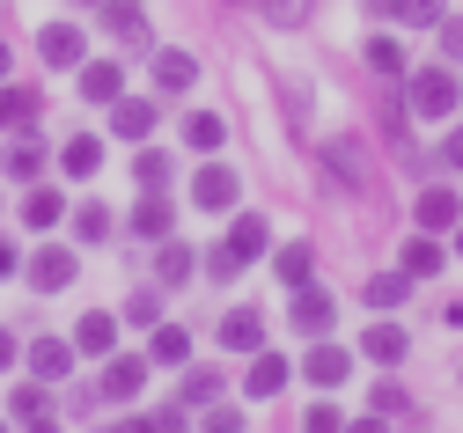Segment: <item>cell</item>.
I'll return each instance as SVG.
<instances>
[{
	"instance_id": "obj_1",
	"label": "cell",
	"mask_w": 463,
	"mask_h": 433,
	"mask_svg": "<svg viewBox=\"0 0 463 433\" xmlns=\"http://www.w3.org/2000/svg\"><path fill=\"white\" fill-rule=\"evenodd\" d=\"M456 103H463V89H456V74H449V59L441 67H420V74H404V110L412 118H456Z\"/></svg>"
},
{
	"instance_id": "obj_2",
	"label": "cell",
	"mask_w": 463,
	"mask_h": 433,
	"mask_svg": "<svg viewBox=\"0 0 463 433\" xmlns=\"http://www.w3.org/2000/svg\"><path fill=\"white\" fill-rule=\"evenodd\" d=\"M324 176H338L354 199H368L375 192V162H368V147L354 140V133H338V140H324Z\"/></svg>"
},
{
	"instance_id": "obj_3",
	"label": "cell",
	"mask_w": 463,
	"mask_h": 433,
	"mask_svg": "<svg viewBox=\"0 0 463 433\" xmlns=\"http://www.w3.org/2000/svg\"><path fill=\"white\" fill-rule=\"evenodd\" d=\"M287 324H295L302 338H324L338 324V294L331 287H295V308H287Z\"/></svg>"
},
{
	"instance_id": "obj_4",
	"label": "cell",
	"mask_w": 463,
	"mask_h": 433,
	"mask_svg": "<svg viewBox=\"0 0 463 433\" xmlns=\"http://www.w3.org/2000/svg\"><path fill=\"white\" fill-rule=\"evenodd\" d=\"M236 192H243V184H236V169H228V162H206V169L192 176V206H199V213H228V206H236Z\"/></svg>"
},
{
	"instance_id": "obj_5",
	"label": "cell",
	"mask_w": 463,
	"mask_h": 433,
	"mask_svg": "<svg viewBox=\"0 0 463 433\" xmlns=\"http://www.w3.org/2000/svg\"><path fill=\"white\" fill-rule=\"evenodd\" d=\"M412 221H420L427 235H441V228H456V221H463V199H456V184H427V192L412 199Z\"/></svg>"
},
{
	"instance_id": "obj_6",
	"label": "cell",
	"mask_w": 463,
	"mask_h": 433,
	"mask_svg": "<svg viewBox=\"0 0 463 433\" xmlns=\"http://www.w3.org/2000/svg\"><path fill=\"white\" fill-rule=\"evenodd\" d=\"M74 272H81V258H74V250H60V242H44V250L30 258V287H37V294L74 287Z\"/></svg>"
},
{
	"instance_id": "obj_7",
	"label": "cell",
	"mask_w": 463,
	"mask_h": 433,
	"mask_svg": "<svg viewBox=\"0 0 463 433\" xmlns=\"http://www.w3.org/2000/svg\"><path fill=\"white\" fill-rule=\"evenodd\" d=\"M287 375H295V367H287L279 353H265V345H258V353H250V375H243V397H258V404H272V397L287 390Z\"/></svg>"
},
{
	"instance_id": "obj_8",
	"label": "cell",
	"mask_w": 463,
	"mask_h": 433,
	"mask_svg": "<svg viewBox=\"0 0 463 433\" xmlns=\"http://www.w3.org/2000/svg\"><path fill=\"white\" fill-rule=\"evenodd\" d=\"M155 96H118V103H110V133H118V140H147L155 133Z\"/></svg>"
},
{
	"instance_id": "obj_9",
	"label": "cell",
	"mask_w": 463,
	"mask_h": 433,
	"mask_svg": "<svg viewBox=\"0 0 463 433\" xmlns=\"http://www.w3.org/2000/svg\"><path fill=\"white\" fill-rule=\"evenodd\" d=\"M302 375H309V382H317L324 397H338V382L354 375V353H345V345H317V353L302 360Z\"/></svg>"
},
{
	"instance_id": "obj_10",
	"label": "cell",
	"mask_w": 463,
	"mask_h": 433,
	"mask_svg": "<svg viewBox=\"0 0 463 433\" xmlns=\"http://www.w3.org/2000/svg\"><path fill=\"white\" fill-rule=\"evenodd\" d=\"M140 382H147V360H110L103 382H96V397H103V404H133Z\"/></svg>"
},
{
	"instance_id": "obj_11",
	"label": "cell",
	"mask_w": 463,
	"mask_h": 433,
	"mask_svg": "<svg viewBox=\"0 0 463 433\" xmlns=\"http://www.w3.org/2000/svg\"><path fill=\"white\" fill-rule=\"evenodd\" d=\"M81 96L89 103H118L126 96V67L118 59H81Z\"/></svg>"
},
{
	"instance_id": "obj_12",
	"label": "cell",
	"mask_w": 463,
	"mask_h": 433,
	"mask_svg": "<svg viewBox=\"0 0 463 433\" xmlns=\"http://www.w3.org/2000/svg\"><path fill=\"white\" fill-rule=\"evenodd\" d=\"M110 345H118V316L89 308V316L74 324V353H89V360H110Z\"/></svg>"
},
{
	"instance_id": "obj_13",
	"label": "cell",
	"mask_w": 463,
	"mask_h": 433,
	"mask_svg": "<svg viewBox=\"0 0 463 433\" xmlns=\"http://www.w3.org/2000/svg\"><path fill=\"white\" fill-rule=\"evenodd\" d=\"M30 375H37V382H67V375H74V345H67V338H37V345H30Z\"/></svg>"
},
{
	"instance_id": "obj_14",
	"label": "cell",
	"mask_w": 463,
	"mask_h": 433,
	"mask_svg": "<svg viewBox=\"0 0 463 433\" xmlns=\"http://www.w3.org/2000/svg\"><path fill=\"white\" fill-rule=\"evenodd\" d=\"M37 59H44V67H81V30H74V23H44Z\"/></svg>"
},
{
	"instance_id": "obj_15",
	"label": "cell",
	"mask_w": 463,
	"mask_h": 433,
	"mask_svg": "<svg viewBox=\"0 0 463 433\" xmlns=\"http://www.w3.org/2000/svg\"><path fill=\"white\" fill-rule=\"evenodd\" d=\"M221 345L228 353H258L265 345V316H258V308H228V316H221Z\"/></svg>"
},
{
	"instance_id": "obj_16",
	"label": "cell",
	"mask_w": 463,
	"mask_h": 433,
	"mask_svg": "<svg viewBox=\"0 0 463 433\" xmlns=\"http://www.w3.org/2000/svg\"><path fill=\"white\" fill-rule=\"evenodd\" d=\"M192 81H199L192 52H155V96H184Z\"/></svg>"
},
{
	"instance_id": "obj_17",
	"label": "cell",
	"mask_w": 463,
	"mask_h": 433,
	"mask_svg": "<svg viewBox=\"0 0 463 433\" xmlns=\"http://www.w3.org/2000/svg\"><path fill=\"white\" fill-rule=\"evenodd\" d=\"M103 30L126 37V44H147V8L140 0H103Z\"/></svg>"
},
{
	"instance_id": "obj_18",
	"label": "cell",
	"mask_w": 463,
	"mask_h": 433,
	"mask_svg": "<svg viewBox=\"0 0 463 433\" xmlns=\"http://www.w3.org/2000/svg\"><path fill=\"white\" fill-rule=\"evenodd\" d=\"M184 147L221 155V147H228V118H221V110H192V118H184Z\"/></svg>"
},
{
	"instance_id": "obj_19",
	"label": "cell",
	"mask_w": 463,
	"mask_h": 433,
	"mask_svg": "<svg viewBox=\"0 0 463 433\" xmlns=\"http://www.w3.org/2000/svg\"><path fill=\"white\" fill-rule=\"evenodd\" d=\"M44 118V96L37 89H0V126H15V133H30Z\"/></svg>"
},
{
	"instance_id": "obj_20",
	"label": "cell",
	"mask_w": 463,
	"mask_h": 433,
	"mask_svg": "<svg viewBox=\"0 0 463 433\" xmlns=\"http://www.w3.org/2000/svg\"><path fill=\"white\" fill-rule=\"evenodd\" d=\"M169 221H177V206H169L162 192H147V199L133 206V235H140V242H162V235H169Z\"/></svg>"
},
{
	"instance_id": "obj_21",
	"label": "cell",
	"mask_w": 463,
	"mask_h": 433,
	"mask_svg": "<svg viewBox=\"0 0 463 433\" xmlns=\"http://www.w3.org/2000/svg\"><path fill=\"white\" fill-rule=\"evenodd\" d=\"M361 353H368V360H383V367H397L404 353H412V338H404L397 324H368V331H361Z\"/></svg>"
},
{
	"instance_id": "obj_22",
	"label": "cell",
	"mask_w": 463,
	"mask_h": 433,
	"mask_svg": "<svg viewBox=\"0 0 463 433\" xmlns=\"http://www.w3.org/2000/svg\"><path fill=\"white\" fill-rule=\"evenodd\" d=\"M441 265H449V250H441V242H434L427 228H420L412 242H404V272H412V279H434Z\"/></svg>"
},
{
	"instance_id": "obj_23",
	"label": "cell",
	"mask_w": 463,
	"mask_h": 433,
	"mask_svg": "<svg viewBox=\"0 0 463 433\" xmlns=\"http://www.w3.org/2000/svg\"><path fill=\"white\" fill-rule=\"evenodd\" d=\"M265 242H272V228H265L258 213H236V228H228V250L250 265V258H265Z\"/></svg>"
},
{
	"instance_id": "obj_24",
	"label": "cell",
	"mask_w": 463,
	"mask_h": 433,
	"mask_svg": "<svg viewBox=\"0 0 463 433\" xmlns=\"http://www.w3.org/2000/svg\"><path fill=\"white\" fill-rule=\"evenodd\" d=\"M60 213H67V199L52 192V184H30V192H23V228H52Z\"/></svg>"
},
{
	"instance_id": "obj_25",
	"label": "cell",
	"mask_w": 463,
	"mask_h": 433,
	"mask_svg": "<svg viewBox=\"0 0 463 433\" xmlns=\"http://www.w3.org/2000/svg\"><path fill=\"white\" fill-rule=\"evenodd\" d=\"M368 67H375L383 81H404V74H412V67H404V44H397L390 30H375V37H368Z\"/></svg>"
},
{
	"instance_id": "obj_26",
	"label": "cell",
	"mask_w": 463,
	"mask_h": 433,
	"mask_svg": "<svg viewBox=\"0 0 463 433\" xmlns=\"http://www.w3.org/2000/svg\"><path fill=\"white\" fill-rule=\"evenodd\" d=\"M192 360V338L177 331V324H162L155 338H147V367H184Z\"/></svg>"
},
{
	"instance_id": "obj_27",
	"label": "cell",
	"mask_w": 463,
	"mask_h": 433,
	"mask_svg": "<svg viewBox=\"0 0 463 433\" xmlns=\"http://www.w3.org/2000/svg\"><path fill=\"white\" fill-rule=\"evenodd\" d=\"M192 265H199V258L184 250V242H169V235H162V258H155V287H184V279H192Z\"/></svg>"
},
{
	"instance_id": "obj_28",
	"label": "cell",
	"mask_w": 463,
	"mask_h": 433,
	"mask_svg": "<svg viewBox=\"0 0 463 433\" xmlns=\"http://www.w3.org/2000/svg\"><path fill=\"white\" fill-rule=\"evenodd\" d=\"M272 272H279L287 287H309V272H317V250H309V242H287V250L272 258Z\"/></svg>"
},
{
	"instance_id": "obj_29",
	"label": "cell",
	"mask_w": 463,
	"mask_h": 433,
	"mask_svg": "<svg viewBox=\"0 0 463 433\" xmlns=\"http://www.w3.org/2000/svg\"><path fill=\"white\" fill-rule=\"evenodd\" d=\"M60 169H67V176H96V169H103V147H96L89 133H74L67 155H60Z\"/></svg>"
},
{
	"instance_id": "obj_30",
	"label": "cell",
	"mask_w": 463,
	"mask_h": 433,
	"mask_svg": "<svg viewBox=\"0 0 463 433\" xmlns=\"http://www.w3.org/2000/svg\"><path fill=\"white\" fill-rule=\"evenodd\" d=\"M404 294H412V272H375L368 279V308H397Z\"/></svg>"
},
{
	"instance_id": "obj_31",
	"label": "cell",
	"mask_w": 463,
	"mask_h": 433,
	"mask_svg": "<svg viewBox=\"0 0 463 433\" xmlns=\"http://www.w3.org/2000/svg\"><path fill=\"white\" fill-rule=\"evenodd\" d=\"M133 176H140V192H162V184H169V176H177V162H169L162 147H147V155L133 162Z\"/></svg>"
},
{
	"instance_id": "obj_32",
	"label": "cell",
	"mask_w": 463,
	"mask_h": 433,
	"mask_svg": "<svg viewBox=\"0 0 463 433\" xmlns=\"http://www.w3.org/2000/svg\"><path fill=\"white\" fill-rule=\"evenodd\" d=\"M8 176H15V184H37V176H44V147H37V140L8 147Z\"/></svg>"
},
{
	"instance_id": "obj_33",
	"label": "cell",
	"mask_w": 463,
	"mask_h": 433,
	"mask_svg": "<svg viewBox=\"0 0 463 433\" xmlns=\"http://www.w3.org/2000/svg\"><path fill=\"white\" fill-rule=\"evenodd\" d=\"M8 411H15V419H52V397H44V382H23V390L8 397Z\"/></svg>"
},
{
	"instance_id": "obj_34",
	"label": "cell",
	"mask_w": 463,
	"mask_h": 433,
	"mask_svg": "<svg viewBox=\"0 0 463 433\" xmlns=\"http://www.w3.org/2000/svg\"><path fill=\"white\" fill-rule=\"evenodd\" d=\"M265 23L272 30H302L309 23V0H265Z\"/></svg>"
},
{
	"instance_id": "obj_35",
	"label": "cell",
	"mask_w": 463,
	"mask_h": 433,
	"mask_svg": "<svg viewBox=\"0 0 463 433\" xmlns=\"http://www.w3.org/2000/svg\"><path fill=\"white\" fill-rule=\"evenodd\" d=\"M199 265H206V272H213L221 287H228V279H243V258H236V250H228V242H213V250H206Z\"/></svg>"
},
{
	"instance_id": "obj_36",
	"label": "cell",
	"mask_w": 463,
	"mask_h": 433,
	"mask_svg": "<svg viewBox=\"0 0 463 433\" xmlns=\"http://www.w3.org/2000/svg\"><path fill=\"white\" fill-rule=\"evenodd\" d=\"M221 397V375H213V367H192V375H184V404H213Z\"/></svg>"
},
{
	"instance_id": "obj_37",
	"label": "cell",
	"mask_w": 463,
	"mask_h": 433,
	"mask_svg": "<svg viewBox=\"0 0 463 433\" xmlns=\"http://www.w3.org/2000/svg\"><path fill=\"white\" fill-rule=\"evenodd\" d=\"M279 96H287V118H295V126H309V81H302V74H287Z\"/></svg>"
},
{
	"instance_id": "obj_38",
	"label": "cell",
	"mask_w": 463,
	"mask_h": 433,
	"mask_svg": "<svg viewBox=\"0 0 463 433\" xmlns=\"http://www.w3.org/2000/svg\"><path fill=\"white\" fill-rule=\"evenodd\" d=\"M302 433H345V411L324 397V404H309V419H302Z\"/></svg>"
},
{
	"instance_id": "obj_39",
	"label": "cell",
	"mask_w": 463,
	"mask_h": 433,
	"mask_svg": "<svg viewBox=\"0 0 463 433\" xmlns=\"http://www.w3.org/2000/svg\"><path fill=\"white\" fill-rule=\"evenodd\" d=\"M126 316H133V324H147V331H155V324H162V294H155V287H140V294H133V301H126Z\"/></svg>"
},
{
	"instance_id": "obj_40",
	"label": "cell",
	"mask_w": 463,
	"mask_h": 433,
	"mask_svg": "<svg viewBox=\"0 0 463 433\" xmlns=\"http://www.w3.org/2000/svg\"><path fill=\"white\" fill-rule=\"evenodd\" d=\"M74 235H81V242H103V235H110V213H103V206H81V213H74Z\"/></svg>"
},
{
	"instance_id": "obj_41",
	"label": "cell",
	"mask_w": 463,
	"mask_h": 433,
	"mask_svg": "<svg viewBox=\"0 0 463 433\" xmlns=\"http://www.w3.org/2000/svg\"><path fill=\"white\" fill-rule=\"evenodd\" d=\"M206 433H243V411L213 397V404H206Z\"/></svg>"
},
{
	"instance_id": "obj_42",
	"label": "cell",
	"mask_w": 463,
	"mask_h": 433,
	"mask_svg": "<svg viewBox=\"0 0 463 433\" xmlns=\"http://www.w3.org/2000/svg\"><path fill=\"white\" fill-rule=\"evenodd\" d=\"M434 37H441V59H463V23H456V15H441Z\"/></svg>"
},
{
	"instance_id": "obj_43",
	"label": "cell",
	"mask_w": 463,
	"mask_h": 433,
	"mask_svg": "<svg viewBox=\"0 0 463 433\" xmlns=\"http://www.w3.org/2000/svg\"><path fill=\"white\" fill-rule=\"evenodd\" d=\"M397 23H441V0H404Z\"/></svg>"
},
{
	"instance_id": "obj_44",
	"label": "cell",
	"mask_w": 463,
	"mask_h": 433,
	"mask_svg": "<svg viewBox=\"0 0 463 433\" xmlns=\"http://www.w3.org/2000/svg\"><path fill=\"white\" fill-rule=\"evenodd\" d=\"M147 426H155V433H184V411H177V404H162V411H147Z\"/></svg>"
},
{
	"instance_id": "obj_45",
	"label": "cell",
	"mask_w": 463,
	"mask_h": 433,
	"mask_svg": "<svg viewBox=\"0 0 463 433\" xmlns=\"http://www.w3.org/2000/svg\"><path fill=\"white\" fill-rule=\"evenodd\" d=\"M368 404H375V411H397V404H404V390H397V382H375V397H368Z\"/></svg>"
},
{
	"instance_id": "obj_46",
	"label": "cell",
	"mask_w": 463,
	"mask_h": 433,
	"mask_svg": "<svg viewBox=\"0 0 463 433\" xmlns=\"http://www.w3.org/2000/svg\"><path fill=\"white\" fill-rule=\"evenodd\" d=\"M441 162H449V169H463V126H456V133L441 140Z\"/></svg>"
},
{
	"instance_id": "obj_47",
	"label": "cell",
	"mask_w": 463,
	"mask_h": 433,
	"mask_svg": "<svg viewBox=\"0 0 463 433\" xmlns=\"http://www.w3.org/2000/svg\"><path fill=\"white\" fill-rule=\"evenodd\" d=\"M361 8H368V15H375V23H383V15H390V23H397V8H404V0H361Z\"/></svg>"
},
{
	"instance_id": "obj_48",
	"label": "cell",
	"mask_w": 463,
	"mask_h": 433,
	"mask_svg": "<svg viewBox=\"0 0 463 433\" xmlns=\"http://www.w3.org/2000/svg\"><path fill=\"white\" fill-rule=\"evenodd\" d=\"M15 265H23V258H15V242H0V279H8Z\"/></svg>"
},
{
	"instance_id": "obj_49",
	"label": "cell",
	"mask_w": 463,
	"mask_h": 433,
	"mask_svg": "<svg viewBox=\"0 0 463 433\" xmlns=\"http://www.w3.org/2000/svg\"><path fill=\"white\" fill-rule=\"evenodd\" d=\"M345 433H390V426H383V411H375V419H361V426H345Z\"/></svg>"
},
{
	"instance_id": "obj_50",
	"label": "cell",
	"mask_w": 463,
	"mask_h": 433,
	"mask_svg": "<svg viewBox=\"0 0 463 433\" xmlns=\"http://www.w3.org/2000/svg\"><path fill=\"white\" fill-rule=\"evenodd\" d=\"M0 367H15V338L8 331H0Z\"/></svg>"
},
{
	"instance_id": "obj_51",
	"label": "cell",
	"mask_w": 463,
	"mask_h": 433,
	"mask_svg": "<svg viewBox=\"0 0 463 433\" xmlns=\"http://www.w3.org/2000/svg\"><path fill=\"white\" fill-rule=\"evenodd\" d=\"M30 433H60V426H52V419H30Z\"/></svg>"
},
{
	"instance_id": "obj_52",
	"label": "cell",
	"mask_w": 463,
	"mask_h": 433,
	"mask_svg": "<svg viewBox=\"0 0 463 433\" xmlns=\"http://www.w3.org/2000/svg\"><path fill=\"white\" fill-rule=\"evenodd\" d=\"M449 235H456V258H463V221H456V228H449Z\"/></svg>"
},
{
	"instance_id": "obj_53",
	"label": "cell",
	"mask_w": 463,
	"mask_h": 433,
	"mask_svg": "<svg viewBox=\"0 0 463 433\" xmlns=\"http://www.w3.org/2000/svg\"><path fill=\"white\" fill-rule=\"evenodd\" d=\"M0 81H8V44H0Z\"/></svg>"
},
{
	"instance_id": "obj_54",
	"label": "cell",
	"mask_w": 463,
	"mask_h": 433,
	"mask_svg": "<svg viewBox=\"0 0 463 433\" xmlns=\"http://www.w3.org/2000/svg\"><path fill=\"white\" fill-rule=\"evenodd\" d=\"M0 433H8V426H0Z\"/></svg>"
}]
</instances>
